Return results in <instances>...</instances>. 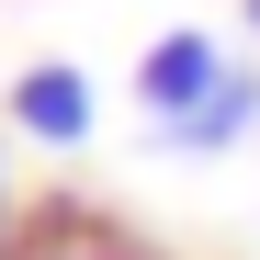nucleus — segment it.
<instances>
[{
	"instance_id": "obj_1",
	"label": "nucleus",
	"mask_w": 260,
	"mask_h": 260,
	"mask_svg": "<svg viewBox=\"0 0 260 260\" xmlns=\"http://www.w3.org/2000/svg\"><path fill=\"white\" fill-rule=\"evenodd\" d=\"M0 124H12L23 147L68 158V147H91L102 91H91V68H68V57H34V68H12V91H0Z\"/></svg>"
},
{
	"instance_id": "obj_2",
	"label": "nucleus",
	"mask_w": 260,
	"mask_h": 260,
	"mask_svg": "<svg viewBox=\"0 0 260 260\" xmlns=\"http://www.w3.org/2000/svg\"><path fill=\"white\" fill-rule=\"evenodd\" d=\"M226 68H238V57H226V34L170 23V34H147V57H136V113L170 136V124H192V113H204V91H215Z\"/></svg>"
},
{
	"instance_id": "obj_3",
	"label": "nucleus",
	"mask_w": 260,
	"mask_h": 260,
	"mask_svg": "<svg viewBox=\"0 0 260 260\" xmlns=\"http://www.w3.org/2000/svg\"><path fill=\"white\" fill-rule=\"evenodd\" d=\"M12 260H158V249H147V238H124L113 215L34 204V215H23V238H12Z\"/></svg>"
},
{
	"instance_id": "obj_4",
	"label": "nucleus",
	"mask_w": 260,
	"mask_h": 260,
	"mask_svg": "<svg viewBox=\"0 0 260 260\" xmlns=\"http://www.w3.org/2000/svg\"><path fill=\"white\" fill-rule=\"evenodd\" d=\"M249 136H260V68H226V79L204 91L192 124H170V147H181V158H226V147H249Z\"/></svg>"
},
{
	"instance_id": "obj_5",
	"label": "nucleus",
	"mask_w": 260,
	"mask_h": 260,
	"mask_svg": "<svg viewBox=\"0 0 260 260\" xmlns=\"http://www.w3.org/2000/svg\"><path fill=\"white\" fill-rule=\"evenodd\" d=\"M23 215H34V204H23V181H12V158H0V260H12V238H23Z\"/></svg>"
},
{
	"instance_id": "obj_6",
	"label": "nucleus",
	"mask_w": 260,
	"mask_h": 260,
	"mask_svg": "<svg viewBox=\"0 0 260 260\" xmlns=\"http://www.w3.org/2000/svg\"><path fill=\"white\" fill-rule=\"evenodd\" d=\"M249 34H260V0H249Z\"/></svg>"
}]
</instances>
